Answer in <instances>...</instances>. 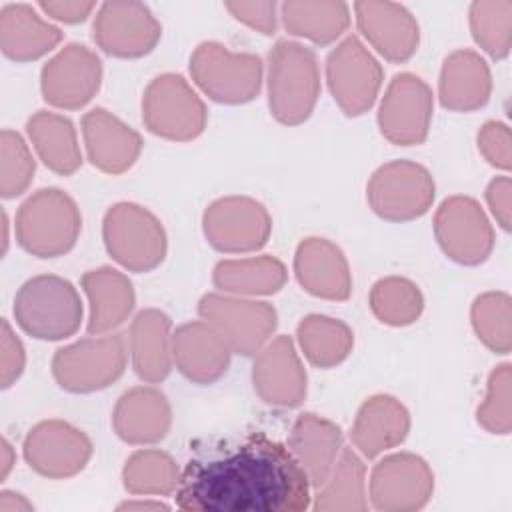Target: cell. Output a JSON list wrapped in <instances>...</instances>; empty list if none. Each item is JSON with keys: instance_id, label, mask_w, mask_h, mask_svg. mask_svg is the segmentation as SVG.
<instances>
[{"instance_id": "6da1fadb", "label": "cell", "mask_w": 512, "mask_h": 512, "mask_svg": "<svg viewBox=\"0 0 512 512\" xmlns=\"http://www.w3.org/2000/svg\"><path fill=\"white\" fill-rule=\"evenodd\" d=\"M310 482L290 448L266 434L192 458L176 488L188 512H302L312 506Z\"/></svg>"}, {"instance_id": "7a4b0ae2", "label": "cell", "mask_w": 512, "mask_h": 512, "mask_svg": "<svg viewBox=\"0 0 512 512\" xmlns=\"http://www.w3.org/2000/svg\"><path fill=\"white\" fill-rule=\"evenodd\" d=\"M268 106L276 122L298 126L310 118L320 96L316 54L294 40H278L268 54Z\"/></svg>"}, {"instance_id": "3957f363", "label": "cell", "mask_w": 512, "mask_h": 512, "mask_svg": "<svg viewBox=\"0 0 512 512\" xmlns=\"http://www.w3.org/2000/svg\"><path fill=\"white\" fill-rule=\"evenodd\" d=\"M16 240L36 258H58L70 252L82 230L78 204L60 188H40L16 212Z\"/></svg>"}, {"instance_id": "277c9868", "label": "cell", "mask_w": 512, "mask_h": 512, "mask_svg": "<svg viewBox=\"0 0 512 512\" xmlns=\"http://www.w3.org/2000/svg\"><path fill=\"white\" fill-rule=\"evenodd\" d=\"M82 312L74 284L54 274L28 278L14 298L16 324L38 340H64L76 334Z\"/></svg>"}, {"instance_id": "5b68a950", "label": "cell", "mask_w": 512, "mask_h": 512, "mask_svg": "<svg viewBox=\"0 0 512 512\" xmlns=\"http://www.w3.org/2000/svg\"><path fill=\"white\" fill-rule=\"evenodd\" d=\"M102 238L112 260L130 272L158 268L168 250L162 222L148 208L134 202H118L106 210Z\"/></svg>"}, {"instance_id": "8992f818", "label": "cell", "mask_w": 512, "mask_h": 512, "mask_svg": "<svg viewBox=\"0 0 512 512\" xmlns=\"http://www.w3.org/2000/svg\"><path fill=\"white\" fill-rule=\"evenodd\" d=\"M194 84L214 102L246 104L260 94L264 62L250 52H230L220 42H202L190 56Z\"/></svg>"}, {"instance_id": "52a82bcc", "label": "cell", "mask_w": 512, "mask_h": 512, "mask_svg": "<svg viewBox=\"0 0 512 512\" xmlns=\"http://www.w3.org/2000/svg\"><path fill=\"white\" fill-rule=\"evenodd\" d=\"M126 360L128 348L124 336L108 332L58 348L52 356V376L66 392H98L124 374Z\"/></svg>"}, {"instance_id": "ba28073f", "label": "cell", "mask_w": 512, "mask_h": 512, "mask_svg": "<svg viewBox=\"0 0 512 512\" xmlns=\"http://www.w3.org/2000/svg\"><path fill=\"white\" fill-rule=\"evenodd\" d=\"M142 122L154 136L190 142L204 132L208 112L184 76L166 72L156 76L142 94Z\"/></svg>"}, {"instance_id": "9c48e42d", "label": "cell", "mask_w": 512, "mask_h": 512, "mask_svg": "<svg viewBox=\"0 0 512 512\" xmlns=\"http://www.w3.org/2000/svg\"><path fill=\"white\" fill-rule=\"evenodd\" d=\"M436 196L432 174L418 162L392 160L374 170L366 198L376 216L388 222H410L424 216Z\"/></svg>"}, {"instance_id": "30bf717a", "label": "cell", "mask_w": 512, "mask_h": 512, "mask_svg": "<svg viewBox=\"0 0 512 512\" xmlns=\"http://www.w3.org/2000/svg\"><path fill=\"white\" fill-rule=\"evenodd\" d=\"M198 316L212 324L232 354L256 356L278 326L276 308L262 300L208 292L198 302Z\"/></svg>"}, {"instance_id": "8fae6325", "label": "cell", "mask_w": 512, "mask_h": 512, "mask_svg": "<svg viewBox=\"0 0 512 512\" xmlns=\"http://www.w3.org/2000/svg\"><path fill=\"white\" fill-rule=\"evenodd\" d=\"M384 70L358 36H346L326 58V82L346 116L368 112L382 88Z\"/></svg>"}, {"instance_id": "7c38bea8", "label": "cell", "mask_w": 512, "mask_h": 512, "mask_svg": "<svg viewBox=\"0 0 512 512\" xmlns=\"http://www.w3.org/2000/svg\"><path fill=\"white\" fill-rule=\"evenodd\" d=\"M202 230L218 252L248 254L268 242L272 218L266 206L250 196H224L206 206Z\"/></svg>"}, {"instance_id": "4fadbf2b", "label": "cell", "mask_w": 512, "mask_h": 512, "mask_svg": "<svg viewBox=\"0 0 512 512\" xmlns=\"http://www.w3.org/2000/svg\"><path fill=\"white\" fill-rule=\"evenodd\" d=\"M434 236L442 252L462 266H478L494 250V228L486 212L474 198L462 194L438 206Z\"/></svg>"}, {"instance_id": "5bb4252c", "label": "cell", "mask_w": 512, "mask_h": 512, "mask_svg": "<svg viewBox=\"0 0 512 512\" xmlns=\"http://www.w3.org/2000/svg\"><path fill=\"white\" fill-rule=\"evenodd\" d=\"M434 492V472L412 452L384 456L370 472V506L378 512H414L424 508Z\"/></svg>"}, {"instance_id": "9a60e30c", "label": "cell", "mask_w": 512, "mask_h": 512, "mask_svg": "<svg viewBox=\"0 0 512 512\" xmlns=\"http://www.w3.org/2000/svg\"><path fill=\"white\" fill-rule=\"evenodd\" d=\"M434 112L430 86L416 74H396L380 100V134L396 146H418L428 138Z\"/></svg>"}, {"instance_id": "2e32d148", "label": "cell", "mask_w": 512, "mask_h": 512, "mask_svg": "<svg viewBox=\"0 0 512 512\" xmlns=\"http://www.w3.org/2000/svg\"><path fill=\"white\" fill-rule=\"evenodd\" d=\"M24 460L28 466L52 480H64L80 474L92 458L90 438L74 424L50 418L30 428L24 438Z\"/></svg>"}, {"instance_id": "e0dca14e", "label": "cell", "mask_w": 512, "mask_h": 512, "mask_svg": "<svg viewBox=\"0 0 512 512\" xmlns=\"http://www.w3.org/2000/svg\"><path fill=\"white\" fill-rule=\"evenodd\" d=\"M102 62L84 44H68L40 72L44 100L60 110L84 108L100 90Z\"/></svg>"}, {"instance_id": "ac0fdd59", "label": "cell", "mask_w": 512, "mask_h": 512, "mask_svg": "<svg viewBox=\"0 0 512 512\" xmlns=\"http://www.w3.org/2000/svg\"><path fill=\"white\" fill-rule=\"evenodd\" d=\"M92 34L106 54L140 58L156 48L162 26L142 2H104L96 12Z\"/></svg>"}, {"instance_id": "d6986e66", "label": "cell", "mask_w": 512, "mask_h": 512, "mask_svg": "<svg viewBox=\"0 0 512 512\" xmlns=\"http://www.w3.org/2000/svg\"><path fill=\"white\" fill-rule=\"evenodd\" d=\"M252 384L268 406L298 408L306 400L308 378L290 336L270 338L256 352Z\"/></svg>"}, {"instance_id": "ffe728a7", "label": "cell", "mask_w": 512, "mask_h": 512, "mask_svg": "<svg viewBox=\"0 0 512 512\" xmlns=\"http://www.w3.org/2000/svg\"><path fill=\"white\" fill-rule=\"evenodd\" d=\"M356 26L368 44L388 62L410 60L420 44V28L412 12L396 2H356Z\"/></svg>"}, {"instance_id": "44dd1931", "label": "cell", "mask_w": 512, "mask_h": 512, "mask_svg": "<svg viewBox=\"0 0 512 512\" xmlns=\"http://www.w3.org/2000/svg\"><path fill=\"white\" fill-rule=\"evenodd\" d=\"M172 358L178 372L194 384H212L230 366L232 350L206 320H192L172 332Z\"/></svg>"}, {"instance_id": "7402d4cb", "label": "cell", "mask_w": 512, "mask_h": 512, "mask_svg": "<svg viewBox=\"0 0 512 512\" xmlns=\"http://www.w3.org/2000/svg\"><path fill=\"white\" fill-rule=\"evenodd\" d=\"M82 138L90 164L104 174H124L140 152L142 136L104 108H92L82 116Z\"/></svg>"}, {"instance_id": "603a6c76", "label": "cell", "mask_w": 512, "mask_h": 512, "mask_svg": "<svg viewBox=\"0 0 512 512\" xmlns=\"http://www.w3.org/2000/svg\"><path fill=\"white\" fill-rule=\"evenodd\" d=\"M294 274L302 290L316 298L344 302L352 294V274L340 246L326 238H304L294 254Z\"/></svg>"}, {"instance_id": "cb8c5ba5", "label": "cell", "mask_w": 512, "mask_h": 512, "mask_svg": "<svg viewBox=\"0 0 512 512\" xmlns=\"http://www.w3.org/2000/svg\"><path fill=\"white\" fill-rule=\"evenodd\" d=\"M172 426L168 398L152 386H134L124 392L112 412V428L120 440L134 446L156 444Z\"/></svg>"}, {"instance_id": "d4e9b609", "label": "cell", "mask_w": 512, "mask_h": 512, "mask_svg": "<svg viewBox=\"0 0 512 512\" xmlns=\"http://www.w3.org/2000/svg\"><path fill=\"white\" fill-rule=\"evenodd\" d=\"M410 432V412L390 394H374L362 402L356 412L350 440L358 454L376 458L396 448Z\"/></svg>"}, {"instance_id": "484cf974", "label": "cell", "mask_w": 512, "mask_h": 512, "mask_svg": "<svg viewBox=\"0 0 512 512\" xmlns=\"http://www.w3.org/2000/svg\"><path fill=\"white\" fill-rule=\"evenodd\" d=\"M128 352L132 368L142 382H162L172 366V322L158 308L140 310L130 324Z\"/></svg>"}, {"instance_id": "4316f807", "label": "cell", "mask_w": 512, "mask_h": 512, "mask_svg": "<svg viewBox=\"0 0 512 512\" xmlns=\"http://www.w3.org/2000/svg\"><path fill=\"white\" fill-rule=\"evenodd\" d=\"M344 434L338 424L314 412H304L292 424L288 448L316 490L334 468L342 452Z\"/></svg>"}, {"instance_id": "83f0119b", "label": "cell", "mask_w": 512, "mask_h": 512, "mask_svg": "<svg viewBox=\"0 0 512 512\" xmlns=\"http://www.w3.org/2000/svg\"><path fill=\"white\" fill-rule=\"evenodd\" d=\"M492 94V74L486 60L468 48L454 50L442 62L438 98L446 110L474 112Z\"/></svg>"}, {"instance_id": "f1b7e54d", "label": "cell", "mask_w": 512, "mask_h": 512, "mask_svg": "<svg viewBox=\"0 0 512 512\" xmlns=\"http://www.w3.org/2000/svg\"><path fill=\"white\" fill-rule=\"evenodd\" d=\"M80 284L90 306L88 332L92 336L114 332L132 314L136 294L124 272L112 266H100L84 272Z\"/></svg>"}, {"instance_id": "f546056e", "label": "cell", "mask_w": 512, "mask_h": 512, "mask_svg": "<svg viewBox=\"0 0 512 512\" xmlns=\"http://www.w3.org/2000/svg\"><path fill=\"white\" fill-rule=\"evenodd\" d=\"M62 32L28 4H6L0 10V48L14 62H32L52 52Z\"/></svg>"}, {"instance_id": "4dcf8cb0", "label": "cell", "mask_w": 512, "mask_h": 512, "mask_svg": "<svg viewBox=\"0 0 512 512\" xmlns=\"http://www.w3.org/2000/svg\"><path fill=\"white\" fill-rule=\"evenodd\" d=\"M26 132L38 158L54 174L70 176L82 166V152L70 118L38 110L28 118Z\"/></svg>"}, {"instance_id": "1f68e13d", "label": "cell", "mask_w": 512, "mask_h": 512, "mask_svg": "<svg viewBox=\"0 0 512 512\" xmlns=\"http://www.w3.org/2000/svg\"><path fill=\"white\" fill-rule=\"evenodd\" d=\"M286 266L274 256H250L220 260L212 270L214 286L232 296H270L284 288Z\"/></svg>"}, {"instance_id": "d6a6232c", "label": "cell", "mask_w": 512, "mask_h": 512, "mask_svg": "<svg viewBox=\"0 0 512 512\" xmlns=\"http://www.w3.org/2000/svg\"><path fill=\"white\" fill-rule=\"evenodd\" d=\"M312 508L316 512L368 510L366 464L356 450L342 448L328 478L316 488Z\"/></svg>"}, {"instance_id": "836d02e7", "label": "cell", "mask_w": 512, "mask_h": 512, "mask_svg": "<svg viewBox=\"0 0 512 512\" xmlns=\"http://www.w3.org/2000/svg\"><path fill=\"white\" fill-rule=\"evenodd\" d=\"M280 18L292 36L328 46L348 30L350 8L346 2L288 0L280 4Z\"/></svg>"}, {"instance_id": "e575fe53", "label": "cell", "mask_w": 512, "mask_h": 512, "mask_svg": "<svg viewBox=\"0 0 512 512\" xmlns=\"http://www.w3.org/2000/svg\"><path fill=\"white\" fill-rule=\"evenodd\" d=\"M296 338L306 360L316 368L342 364L354 346V332L338 318L310 314L300 320Z\"/></svg>"}, {"instance_id": "d590c367", "label": "cell", "mask_w": 512, "mask_h": 512, "mask_svg": "<svg viewBox=\"0 0 512 512\" xmlns=\"http://www.w3.org/2000/svg\"><path fill=\"white\" fill-rule=\"evenodd\" d=\"M182 470L174 458L156 448H142L128 456L122 468V484L134 496H170L180 484Z\"/></svg>"}, {"instance_id": "8d00e7d4", "label": "cell", "mask_w": 512, "mask_h": 512, "mask_svg": "<svg viewBox=\"0 0 512 512\" xmlns=\"http://www.w3.org/2000/svg\"><path fill=\"white\" fill-rule=\"evenodd\" d=\"M368 304L372 314L386 326L414 324L424 310V296L420 288L402 276H386L370 288Z\"/></svg>"}, {"instance_id": "74e56055", "label": "cell", "mask_w": 512, "mask_h": 512, "mask_svg": "<svg viewBox=\"0 0 512 512\" xmlns=\"http://www.w3.org/2000/svg\"><path fill=\"white\" fill-rule=\"evenodd\" d=\"M474 42L494 60H502L512 48V0H476L468 12Z\"/></svg>"}, {"instance_id": "f35d334b", "label": "cell", "mask_w": 512, "mask_h": 512, "mask_svg": "<svg viewBox=\"0 0 512 512\" xmlns=\"http://www.w3.org/2000/svg\"><path fill=\"white\" fill-rule=\"evenodd\" d=\"M470 322L478 340L496 354L512 348V300L506 292H484L474 298Z\"/></svg>"}, {"instance_id": "ab89813d", "label": "cell", "mask_w": 512, "mask_h": 512, "mask_svg": "<svg viewBox=\"0 0 512 512\" xmlns=\"http://www.w3.org/2000/svg\"><path fill=\"white\" fill-rule=\"evenodd\" d=\"M36 170L34 156L26 140L14 130L0 132V194L16 198L28 190Z\"/></svg>"}, {"instance_id": "60d3db41", "label": "cell", "mask_w": 512, "mask_h": 512, "mask_svg": "<svg viewBox=\"0 0 512 512\" xmlns=\"http://www.w3.org/2000/svg\"><path fill=\"white\" fill-rule=\"evenodd\" d=\"M510 384H512V366L508 362L496 366L488 376L486 394L476 410V420L490 434L506 436L512 430Z\"/></svg>"}, {"instance_id": "b9f144b4", "label": "cell", "mask_w": 512, "mask_h": 512, "mask_svg": "<svg viewBox=\"0 0 512 512\" xmlns=\"http://www.w3.org/2000/svg\"><path fill=\"white\" fill-rule=\"evenodd\" d=\"M478 150L484 156V160L498 168L508 172L512 166V138L510 128L504 122L488 120L482 124L476 136Z\"/></svg>"}, {"instance_id": "7bdbcfd3", "label": "cell", "mask_w": 512, "mask_h": 512, "mask_svg": "<svg viewBox=\"0 0 512 512\" xmlns=\"http://www.w3.org/2000/svg\"><path fill=\"white\" fill-rule=\"evenodd\" d=\"M224 8L248 28L272 36L278 28V4L274 0L264 2H226Z\"/></svg>"}, {"instance_id": "ee69618b", "label": "cell", "mask_w": 512, "mask_h": 512, "mask_svg": "<svg viewBox=\"0 0 512 512\" xmlns=\"http://www.w3.org/2000/svg\"><path fill=\"white\" fill-rule=\"evenodd\" d=\"M26 366V352L16 336V332L10 328L8 320H2V332H0V382L2 388H10L24 372Z\"/></svg>"}, {"instance_id": "f6af8a7d", "label": "cell", "mask_w": 512, "mask_h": 512, "mask_svg": "<svg viewBox=\"0 0 512 512\" xmlns=\"http://www.w3.org/2000/svg\"><path fill=\"white\" fill-rule=\"evenodd\" d=\"M486 204L502 230H510L512 222V180L508 176H496L486 186Z\"/></svg>"}, {"instance_id": "bcb514c9", "label": "cell", "mask_w": 512, "mask_h": 512, "mask_svg": "<svg viewBox=\"0 0 512 512\" xmlns=\"http://www.w3.org/2000/svg\"><path fill=\"white\" fill-rule=\"evenodd\" d=\"M38 8L48 14L50 18L64 22V24H78L84 22L92 10L96 8V2H84V0H48L40 2Z\"/></svg>"}, {"instance_id": "7dc6e473", "label": "cell", "mask_w": 512, "mask_h": 512, "mask_svg": "<svg viewBox=\"0 0 512 512\" xmlns=\"http://www.w3.org/2000/svg\"><path fill=\"white\" fill-rule=\"evenodd\" d=\"M34 504L20 492L2 490L0 492V512H32Z\"/></svg>"}, {"instance_id": "c3c4849f", "label": "cell", "mask_w": 512, "mask_h": 512, "mask_svg": "<svg viewBox=\"0 0 512 512\" xmlns=\"http://www.w3.org/2000/svg\"><path fill=\"white\" fill-rule=\"evenodd\" d=\"M118 510H152V512H160V510H170V506L160 502V500H152V496H148L146 500H126V502L118 504Z\"/></svg>"}, {"instance_id": "681fc988", "label": "cell", "mask_w": 512, "mask_h": 512, "mask_svg": "<svg viewBox=\"0 0 512 512\" xmlns=\"http://www.w3.org/2000/svg\"><path fill=\"white\" fill-rule=\"evenodd\" d=\"M16 464V454L14 448L10 446V442L6 438H2V450H0V480H6L10 470Z\"/></svg>"}]
</instances>
